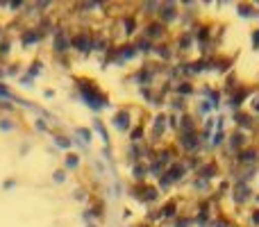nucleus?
<instances>
[{
    "mask_svg": "<svg viewBox=\"0 0 259 227\" xmlns=\"http://www.w3.org/2000/svg\"><path fill=\"white\" fill-rule=\"evenodd\" d=\"M66 48H68V39H66V36L59 34V36H57V41H55V50H66Z\"/></svg>",
    "mask_w": 259,
    "mask_h": 227,
    "instance_id": "nucleus-1",
    "label": "nucleus"
}]
</instances>
